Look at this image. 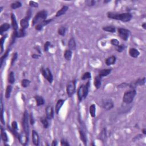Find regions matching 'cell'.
<instances>
[{
  "mask_svg": "<svg viewBox=\"0 0 146 146\" xmlns=\"http://www.w3.org/2000/svg\"><path fill=\"white\" fill-rule=\"evenodd\" d=\"M79 133L80 140H81L83 143L84 145L86 146L87 143V138L86 133H84L83 130H79Z\"/></svg>",
  "mask_w": 146,
  "mask_h": 146,
  "instance_id": "cell-23",
  "label": "cell"
},
{
  "mask_svg": "<svg viewBox=\"0 0 146 146\" xmlns=\"http://www.w3.org/2000/svg\"><path fill=\"white\" fill-rule=\"evenodd\" d=\"M12 86L11 85H8L7 86L6 89L5 91V98L6 99H9L10 96V95L11 93V91H12Z\"/></svg>",
  "mask_w": 146,
  "mask_h": 146,
  "instance_id": "cell-34",
  "label": "cell"
},
{
  "mask_svg": "<svg viewBox=\"0 0 146 146\" xmlns=\"http://www.w3.org/2000/svg\"><path fill=\"white\" fill-rule=\"evenodd\" d=\"M90 81H88L86 84H82L79 87L77 91V96L79 102H82L83 100L86 99L88 95L89 91Z\"/></svg>",
  "mask_w": 146,
  "mask_h": 146,
  "instance_id": "cell-2",
  "label": "cell"
},
{
  "mask_svg": "<svg viewBox=\"0 0 146 146\" xmlns=\"http://www.w3.org/2000/svg\"><path fill=\"white\" fill-rule=\"evenodd\" d=\"M40 72L46 79L50 83H52L53 81V75L52 73L51 70L48 68H41L40 69Z\"/></svg>",
  "mask_w": 146,
  "mask_h": 146,
  "instance_id": "cell-6",
  "label": "cell"
},
{
  "mask_svg": "<svg viewBox=\"0 0 146 146\" xmlns=\"http://www.w3.org/2000/svg\"><path fill=\"white\" fill-rule=\"evenodd\" d=\"M47 17V11L43 10H41L38 11V13L36 14L35 17L33 18L32 21V23L31 25L33 26H34L38 23L41 22L45 20Z\"/></svg>",
  "mask_w": 146,
  "mask_h": 146,
  "instance_id": "cell-3",
  "label": "cell"
},
{
  "mask_svg": "<svg viewBox=\"0 0 146 146\" xmlns=\"http://www.w3.org/2000/svg\"><path fill=\"white\" fill-rule=\"evenodd\" d=\"M61 146H70L69 142H68L65 139H62L61 141Z\"/></svg>",
  "mask_w": 146,
  "mask_h": 146,
  "instance_id": "cell-48",
  "label": "cell"
},
{
  "mask_svg": "<svg viewBox=\"0 0 146 146\" xmlns=\"http://www.w3.org/2000/svg\"><path fill=\"white\" fill-rule=\"evenodd\" d=\"M129 55L131 57L134 58H138L140 55V53L137 49L135 48H131L129 50Z\"/></svg>",
  "mask_w": 146,
  "mask_h": 146,
  "instance_id": "cell-22",
  "label": "cell"
},
{
  "mask_svg": "<svg viewBox=\"0 0 146 146\" xmlns=\"http://www.w3.org/2000/svg\"><path fill=\"white\" fill-rule=\"evenodd\" d=\"M26 35V31L23 29H20L17 31H14L11 37L16 39L17 38H22Z\"/></svg>",
  "mask_w": 146,
  "mask_h": 146,
  "instance_id": "cell-11",
  "label": "cell"
},
{
  "mask_svg": "<svg viewBox=\"0 0 146 146\" xmlns=\"http://www.w3.org/2000/svg\"><path fill=\"white\" fill-rule=\"evenodd\" d=\"M111 44L116 47L119 45V42L117 39H112L111 40Z\"/></svg>",
  "mask_w": 146,
  "mask_h": 146,
  "instance_id": "cell-45",
  "label": "cell"
},
{
  "mask_svg": "<svg viewBox=\"0 0 146 146\" xmlns=\"http://www.w3.org/2000/svg\"><path fill=\"white\" fill-rule=\"evenodd\" d=\"M102 29L104 31H107V32H110V33H115L116 31L115 27L114 26H106L102 27Z\"/></svg>",
  "mask_w": 146,
  "mask_h": 146,
  "instance_id": "cell-33",
  "label": "cell"
},
{
  "mask_svg": "<svg viewBox=\"0 0 146 146\" xmlns=\"http://www.w3.org/2000/svg\"><path fill=\"white\" fill-rule=\"evenodd\" d=\"M118 33L120 38L124 41H127L129 38L130 31L125 28H119L118 29Z\"/></svg>",
  "mask_w": 146,
  "mask_h": 146,
  "instance_id": "cell-8",
  "label": "cell"
},
{
  "mask_svg": "<svg viewBox=\"0 0 146 146\" xmlns=\"http://www.w3.org/2000/svg\"><path fill=\"white\" fill-rule=\"evenodd\" d=\"M35 49H36V50H37V52H38L39 54H41V52L40 51V48H39V47H38V46H35Z\"/></svg>",
  "mask_w": 146,
  "mask_h": 146,
  "instance_id": "cell-52",
  "label": "cell"
},
{
  "mask_svg": "<svg viewBox=\"0 0 146 146\" xmlns=\"http://www.w3.org/2000/svg\"><path fill=\"white\" fill-rule=\"evenodd\" d=\"M53 21V19H45V20L41 22L38 23L35 26V29L36 30L41 31L42 30L43 26H46V25L49 24V23L52 22Z\"/></svg>",
  "mask_w": 146,
  "mask_h": 146,
  "instance_id": "cell-10",
  "label": "cell"
},
{
  "mask_svg": "<svg viewBox=\"0 0 146 146\" xmlns=\"http://www.w3.org/2000/svg\"><path fill=\"white\" fill-rule=\"evenodd\" d=\"M66 28L65 26H61L59 27L58 29V33L59 35H61V36H65V34H66Z\"/></svg>",
  "mask_w": 146,
  "mask_h": 146,
  "instance_id": "cell-37",
  "label": "cell"
},
{
  "mask_svg": "<svg viewBox=\"0 0 146 146\" xmlns=\"http://www.w3.org/2000/svg\"><path fill=\"white\" fill-rule=\"evenodd\" d=\"M1 139L2 141L4 142V143L7 142L9 141L8 137H7V135L6 133L5 129L3 127L1 128Z\"/></svg>",
  "mask_w": 146,
  "mask_h": 146,
  "instance_id": "cell-26",
  "label": "cell"
},
{
  "mask_svg": "<svg viewBox=\"0 0 146 146\" xmlns=\"http://www.w3.org/2000/svg\"><path fill=\"white\" fill-rule=\"evenodd\" d=\"M65 102V99H59L58 101H57V103L56 104V107H55V112H56V114H58L60 111L61 110V107H62L63 104H64Z\"/></svg>",
  "mask_w": 146,
  "mask_h": 146,
  "instance_id": "cell-17",
  "label": "cell"
},
{
  "mask_svg": "<svg viewBox=\"0 0 146 146\" xmlns=\"http://www.w3.org/2000/svg\"><path fill=\"white\" fill-rule=\"evenodd\" d=\"M11 129L14 131H17L18 130V124L16 121H13L11 123Z\"/></svg>",
  "mask_w": 146,
  "mask_h": 146,
  "instance_id": "cell-47",
  "label": "cell"
},
{
  "mask_svg": "<svg viewBox=\"0 0 146 146\" xmlns=\"http://www.w3.org/2000/svg\"><path fill=\"white\" fill-rule=\"evenodd\" d=\"M39 135L37 131L35 130H33L32 131V142L33 144L35 146H39Z\"/></svg>",
  "mask_w": 146,
  "mask_h": 146,
  "instance_id": "cell-15",
  "label": "cell"
},
{
  "mask_svg": "<svg viewBox=\"0 0 146 146\" xmlns=\"http://www.w3.org/2000/svg\"><path fill=\"white\" fill-rule=\"evenodd\" d=\"M107 17L108 18L115 19V20H119L122 22H129L133 18V15L130 13H116L113 12H108Z\"/></svg>",
  "mask_w": 146,
  "mask_h": 146,
  "instance_id": "cell-1",
  "label": "cell"
},
{
  "mask_svg": "<svg viewBox=\"0 0 146 146\" xmlns=\"http://www.w3.org/2000/svg\"><path fill=\"white\" fill-rule=\"evenodd\" d=\"M142 26L143 27V28L144 29H145V30H146V23H145V22L143 23V24L142 25Z\"/></svg>",
  "mask_w": 146,
  "mask_h": 146,
  "instance_id": "cell-53",
  "label": "cell"
},
{
  "mask_svg": "<svg viewBox=\"0 0 146 146\" xmlns=\"http://www.w3.org/2000/svg\"><path fill=\"white\" fill-rule=\"evenodd\" d=\"M29 20L30 19L27 17H25L24 18L21 19L20 21V25L22 29L26 30L27 28H28L29 26Z\"/></svg>",
  "mask_w": 146,
  "mask_h": 146,
  "instance_id": "cell-14",
  "label": "cell"
},
{
  "mask_svg": "<svg viewBox=\"0 0 146 146\" xmlns=\"http://www.w3.org/2000/svg\"><path fill=\"white\" fill-rule=\"evenodd\" d=\"M68 47L69 49H70V50L72 51H74L76 49V42L74 38H71L69 39V42H68Z\"/></svg>",
  "mask_w": 146,
  "mask_h": 146,
  "instance_id": "cell-18",
  "label": "cell"
},
{
  "mask_svg": "<svg viewBox=\"0 0 146 146\" xmlns=\"http://www.w3.org/2000/svg\"><path fill=\"white\" fill-rule=\"evenodd\" d=\"M3 102H2V96L1 97V122L3 125H5V121L4 119V116H3Z\"/></svg>",
  "mask_w": 146,
  "mask_h": 146,
  "instance_id": "cell-27",
  "label": "cell"
},
{
  "mask_svg": "<svg viewBox=\"0 0 146 146\" xmlns=\"http://www.w3.org/2000/svg\"><path fill=\"white\" fill-rule=\"evenodd\" d=\"M116 61V57L114 56H112L106 59L105 64L107 66H111V65L115 64Z\"/></svg>",
  "mask_w": 146,
  "mask_h": 146,
  "instance_id": "cell-19",
  "label": "cell"
},
{
  "mask_svg": "<svg viewBox=\"0 0 146 146\" xmlns=\"http://www.w3.org/2000/svg\"><path fill=\"white\" fill-rule=\"evenodd\" d=\"M7 34H5L3 35V37H1V39H0V42H1V54H2L3 51V43H4L5 39L7 38Z\"/></svg>",
  "mask_w": 146,
  "mask_h": 146,
  "instance_id": "cell-39",
  "label": "cell"
},
{
  "mask_svg": "<svg viewBox=\"0 0 146 146\" xmlns=\"http://www.w3.org/2000/svg\"><path fill=\"white\" fill-rule=\"evenodd\" d=\"M8 82L10 84H14L15 82V75L13 72H10L8 76Z\"/></svg>",
  "mask_w": 146,
  "mask_h": 146,
  "instance_id": "cell-32",
  "label": "cell"
},
{
  "mask_svg": "<svg viewBox=\"0 0 146 146\" xmlns=\"http://www.w3.org/2000/svg\"><path fill=\"white\" fill-rule=\"evenodd\" d=\"M10 53V49H7L6 51L5 54L1 57V58H0V64H1V68L2 66V64L3 61H4L5 59L6 58V57L8 56V55Z\"/></svg>",
  "mask_w": 146,
  "mask_h": 146,
  "instance_id": "cell-35",
  "label": "cell"
},
{
  "mask_svg": "<svg viewBox=\"0 0 146 146\" xmlns=\"http://www.w3.org/2000/svg\"><path fill=\"white\" fill-rule=\"evenodd\" d=\"M94 84L96 89H99V88H100V87H101L102 77H100L99 75L95 77Z\"/></svg>",
  "mask_w": 146,
  "mask_h": 146,
  "instance_id": "cell-20",
  "label": "cell"
},
{
  "mask_svg": "<svg viewBox=\"0 0 146 146\" xmlns=\"http://www.w3.org/2000/svg\"><path fill=\"white\" fill-rule=\"evenodd\" d=\"M29 119H30V123L31 125H34L35 123V119L34 118V116H33V113H31L30 116H29Z\"/></svg>",
  "mask_w": 146,
  "mask_h": 146,
  "instance_id": "cell-49",
  "label": "cell"
},
{
  "mask_svg": "<svg viewBox=\"0 0 146 146\" xmlns=\"http://www.w3.org/2000/svg\"><path fill=\"white\" fill-rule=\"evenodd\" d=\"M68 9H69V7L68 6H62V8L57 11L56 13V17H59L61 16V15L65 14L66 13V11L68 10Z\"/></svg>",
  "mask_w": 146,
  "mask_h": 146,
  "instance_id": "cell-24",
  "label": "cell"
},
{
  "mask_svg": "<svg viewBox=\"0 0 146 146\" xmlns=\"http://www.w3.org/2000/svg\"><path fill=\"white\" fill-rule=\"evenodd\" d=\"M45 112H46V116L49 120H52L54 118V109L52 106H47L45 108Z\"/></svg>",
  "mask_w": 146,
  "mask_h": 146,
  "instance_id": "cell-12",
  "label": "cell"
},
{
  "mask_svg": "<svg viewBox=\"0 0 146 146\" xmlns=\"http://www.w3.org/2000/svg\"><path fill=\"white\" fill-rule=\"evenodd\" d=\"M125 49V46L124 45H118V46H116V50L119 53H121L124 51Z\"/></svg>",
  "mask_w": 146,
  "mask_h": 146,
  "instance_id": "cell-43",
  "label": "cell"
},
{
  "mask_svg": "<svg viewBox=\"0 0 146 146\" xmlns=\"http://www.w3.org/2000/svg\"><path fill=\"white\" fill-rule=\"evenodd\" d=\"M48 119L46 117H42L40 118V121L41 122V123L42 124V125L43 126L45 129H47L49 126V122H48Z\"/></svg>",
  "mask_w": 146,
  "mask_h": 146,
  "instance_id": "cell-31",
  "label": "cell"
},
{
  "mask_svg": "<svg viewBox=\"0 0 146 146\" xmlns=\"http://www.w3.org/2000/svg\"><path fill=\"white\" fill-rule=\"evenodd\" d=\"M22 3L20 1H16L15 2H13L10 5V7L13 9H16L19 8L22 6Z\"/></svg>",
  "mask_w": 146,
  "mask_h": 146,
  "instance_id": "cell-36",
  "label": "cell"
},
{
  "mask_svg": "<svg viewBox=\"0 0 146 146\" xmlns=\"http://www.w3.org/2000/svg\"><path fill=\"white\" fill-rule=\"evenodd\" d=\"M90 115L91 117L94 118L96 115V105L95 104H91L89 108Z\"/></svg>",
  "mask_w": 146,
  "mask_h": 146,
  "instance_id": "cell-30",
  "label": "cell"
},
{
  "mask_svg": "<svg viewBox=\"0 0 146 146\" xmlns=\"http://www.w3.org/2000/svg\"><path fill=\"white\" fill-rule=\"evenodd\" d=\"M51 45H52V43L51 42H49V41H47V42H45L44 45V51L45 52H48L49 48H50Z\"/></svg>",
  "mask_w": 146,
  "mask_h": 146,
  "instance_id": "cell-44",
  "label": "cell"
},
{
  "mask_svg": "<svg viewBox=\"0 0 146 146\" xmlns=\"http://www.w3.org/2000/svg\"><path fill=\"white\" fill-rule=\"evenodd\" d=\"M11 26H12L14 31L18 30V23L17 22L16 18H15V15L14 13L11 14Z\"/></svg>",
  "mask_w": 146,
  "mask_h": 146,
  "instance_id": "cell-16",
  "label": "cell"
},
{
  "mask_svg": "<svg viewBox=\"0 0 146 146\" xmlns=\"http://www.w3.org/2000/svg\"><path fill=\"white\" fill-rule=\"evenodd\" d=\"M73 55V52L72 50H70V49H68V50H66L64 53V58L65 60L67 61H70L71 59H72Z\"/></svg>",
  "mask_w": 146,
  "mask_h": 146,
  "instance_id": "cell-29",
  "label": "cell"
},
{
  "mask_svg": "<svg viewBox=\"0 0 146 146\" xmlns=\"http://www.w3.org/2000/svg\"><path fill=\"white\" fill-rule=\"evenodd\" d=\"M111 72V69H103V70H100L99 73V75L100 77H104L109 75Z\"/></svg>",
  "mask_w": 146,
  "mask_h": 146,
  "instance_id": "cell-28",
  "label": "cell"
},
{
  "mask_svg": "<svg viewBox=\"0 0 146 146\" xmlns=\"http://www.w3.org/2000/svg\"><path fill=\"white\" fill-rule=\"evenodd\" d=\"M102 107L106 110H110L114 107V103L112 100L110 99H106L103 100L102 104Z\"/></svg>",
  "mask_w": 146,
  "mask_h": 146,
  "instance_id": "cell-13",
  "label": "cell"
},
{
  "mask_svg": "<svg viewBox=\"0 0 146 146\" xmlns=\"http://www.w3.org/2000/svg\"><path fill=\"white\" fill-rule=\"evenodd\" d=\"M85 3L87 6H93L95 3H96V1H94V0H88V1H86Z\"/></svg>",
  "mask_w": 146,
  "mask_h": 146,
  "instance_id": "cell-42",
  "label": "cell"
},
{
  "mask_svg": "<svg viewBox=\"0 0 146 146\" xmlns=\"http://www.w3.org/2000/svg\"><path fill=\"white\" fill-rule=\"evenodd\" d=\"M110 2V1H104V3H107V2Z\"/></svg>",
  "mask_w": 146,
  "mask_h": 146,
  "instance_id": "cell-56",
  "label": "cell"
},
{
  "mask_svg": "<svg viewBox=\"0 0 146 146\" xmlns=\"http://www.w3.org/2000/svg\"><path fill=\"white\" fill-rule=\"evenodd\" d=\"M137 95V91L135 88H132L131 90L125 92L123 97V101L126 104H130L133 102L134 98Z\"/></svg>",
  "mask_w": 146,
  "mask_h": 146,
  "instance_id": "cell-4",
  "label": "cell"
},
{
  "mask_svg": "<svg viewBox=\"0 0 146 146\" xmlns=\"http://www.w3.org/2000/svg\"><path fill=\"white\" fill-rule=\"evenodd\" d=\"M29 114L27 111H25L23 113V118H22V128L23 131L27 137H29Z\"/></svg>",
  "mask_w": 146,
  "mask_h": 146,
  "instance_id": "cell-5",
  "label": "cell"
},
{
  "mask_svg": "<svg viewBox=\"0 0 146 146\" xmlns=\"http://www.w3.org/2000/svg\"><path fill=\"white\" fill-rule=\"evenodd\" d=\"M29 6L31 7H38L39 4L38 3L36 2L33 1H30L29 2Z\"/></svg>",
  "mask_w": 146,
  "mask_h": 146,
  "instance_id": "cell-46",
  "label": "cell"
},
{
  "mask_svg": "<svg viewBox=\"0 0 146 146\" xmlns=\"http://www.w3.org/2000/svg\"><path fill=\"white\" fill-rule=\"evenodd\" d=\"M76 91V80H73L69 82L66 86V92L69 97L72 96L74 94Z\"/></svg>",
  "mask_w": 146,
  "mask_h": 146,
  "instance_id": "cell-7",
  "label": "cell"
},
{
  "mask_svg": "<svg viewBox=\"0 0 146 146\" xmlns=\"http://www.w3.org/2000/svg\"><path fill=\"white\" fill-rule=\"evenodd\" d=\"M142 132H143V134L144 135H146V129H143L142 130Z\"/></svg>",
  "mask_w": 146,
  "mask_h": 146,
  "instance_id": "cell-54",
  "label": "cell"
},
{
  "mask_svg": "<svg viewBox=\"0 0 146 146\" xmlns=\"http://www.w3.org/2000/svg\"><path fill=\"white\" fill-rule=\"evenodd\" d=\"M91 78V74L90 72H86L84 73L83 75L82 76L81 79L83 80L88 79H90Z\"/></svg>",
  "mask_w": 146,
  "mask_h": 146,
  "instance_id": "cell-40",
  "label": "cell"
},
{
  "mask_svg": "<svg viewBox=\"0 0 146 146\" xmlns=\"http://www.w3.org/2000/svg\"><path fill=\"white\" fill-rule=\"evenodd\" d=\"M57 145H58V143H57V140H53V142H52V146H57Z\"/></svg>",
  "mask_w": 146,
  "mask_h": 146,
  "instance_id": "cell-51",
  "label": "cell"
},
{
  "mask_svg": "<svg viewBox=\"0 0 146 146\" xmlns=\"http://www.w3.org/2000/svg\"><path fill=\"white\" fill-rule=\"evenodd\" d=\"M34 99L35 101H36L37 106H42L45 104V100L42 96L39 95H35L34 96Z\"/></svg>",
  "mask_w": 146,
  "mask_h": 146,
  "instance_id": "cell-25",
  "label": "cell"
},
{
  "mask_svg": "<svg viewBox=\"0 0 146 146\" xmlns=\"http://www.w3.org/2000/svg\"><path fill=\"white\" fill-rule=\"evenodd\" d=\"M41 57L40 55L39 54H33L32 56H31V57H32V58L33 59H38L39 57Z\"/></svg>",
  "mask_w": 146,
  "mask_h": 146,
  "instance_id": "cell-50",
  "label": "cell"
},
{
  "mask_svg": "<svg viewBox=\"0 0 146 146\" xmlns=\"http://www.w3.org/2000/svg\"><path fill=\"white\" fill-rule=\"evenodd\" d=\"M18 53L16 52L15 53H14L13 54V56H12V58H11V62H10V64H11V66H12L14 64V63L15 61H17V58H18Z\"/></svg>",
  "mask_w": 146,
  "mask_h": 146,
  "instance_id": "cell-41",
  "label": "cell"
},
{
  "mask_svg": "<svg viewBox=\"0 0 146 146\" xmlns=\"http://www.w3.org/2000/svg\"><path fill=\"white\" fill-rule=\"evenodd\" d=\"M10 28V25L8 23H4L0 26V34L2 35L3 33L5 32Z\"/></svg>",
  "mask_w": 146,
  "mask_h": 146,
  "instance_id": "cell-21",
  "label": "cell"
},
{
  "mask_svg": "<svg viewBox=\"0 0 146 146\" xmlns=\"http://www.w3.org/2000/svg\"><path fill=\"white\" fill-rule=\"evenodd\" d=\"M30 81L27 79H23L21 80V86L24 88H26L28 87L30 84Z\"/></svg>",
  "mask_w": 146,
  "mask_h": 146,
  "instance_id": "cell-38",
  "label": "cell"
},
{
  "mask_svg": "<svg viewBox=\"0 0 146 146\" xmlns=\"http://www.w3.org/2000/svg\"><path fill=\"white\" fill-rule=\"evenodd\" d=\"M0 9H1V10H0V12H1L2 10V7L1 6V7H0Z\"/></svg>",
  "mask_w": 146,
  "mask_h": 146,
  "instance_id": "cell-55",
  "label": "cell"
},
{
  "mask_svg": "<svg viewBox=\"0 0 146 146\" xmlns=\"http://www.w3.org/2000/svg\"><path fill=\"white\" fill-rule=\"evenodd\" d=\"M146 83V78L143 77V78H139L135 80L134 82L131 83L129 86H130V88H135L136 87L139 86H143L145 85Z\"/></svg>",
  "mask_w": 146,
  "mask_h": 146,
  "instance_id": "cell-9",
  "label": "cell"
}]
</instances>
